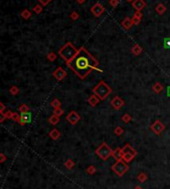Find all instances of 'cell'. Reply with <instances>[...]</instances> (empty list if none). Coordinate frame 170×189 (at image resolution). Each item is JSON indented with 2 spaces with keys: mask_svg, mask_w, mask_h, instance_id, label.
Here are the masks:
<instances>
[{
  "mask_svg": "<svg viewBox=\"0 0 170 189\" xmlns=\"http://www.w3.org/2000/svg\"><path fill=\"white\" fill-rule=\"evenodd\" d=\"M91 12H92V14L94 15L95 17H100V16H101V15L104 14V7L101 4V3L98 2V3H95V4H94L92 6Z\"/></svg>",
  "mask_w": 170,
  "mask_h": 189,
  "instance_id": "6",
  "label": "cell"
},
{
  "mask_svg": "<svg viewBox=\"0 0 170 189\" xmlns=\"http://www.w3.org/2000/svg\"><path fill=\"white\" fill-rule=\"evenodd\" d=\"M21 17L25 20H28L32 17V13H31V11L28 10V9H24V10L21 12Z\"/></svg>",
  "mask_w": 170,
  "mask_h": 189,
  "instance_id": "21",
  "label": "cell"
},
{
  "mask_svg": "<svg viewBox=\"0 0 170 189\" xmlns=\"http://www.w3.org/2000/svg\"><path fill=\"white\" fill-rule=\"evenodd\" d=\"M164 45L167 49H170V38L168 39H164Z\"/></svg>",
  "mask_w": 170,
  "mask_h": 189,
  "instance_id": "42",
  "label": "cell"
},
{
  "mask_svg": "<svg viewBox=\"0 0 170 189\" xmlns=\"http://www.w3.org/2000/svg\"><path fill=\"white\" fill-rule=\"evenodd\" d=\"M119 0H110V5L112 6V7L116 8L117 5H119Z\"/></svg>",
  "mask_w": 170,
  "mask_h": 189,
  "instance_id": "38",
  "label": "cell"
},
{
  "mask_svg": "<svg viewBox=\"0 0 170 189\" xmlns=\"http://www.w3.org/2000/svg\"><path fill=\"white\" fill-rule=\"evenodd\" d=\"M12 113L13 112H11V111H7V112H4V113H2L1 115L3 116V117H5V118H8V119H10L11 118V116H12Z\"/></svg>",
  "mask_w": 170,
  "mask_h": 189,
  "instance_id": "37",
  "label": "cell"
},
{
  "mask_svg": "<svg viewBox=\"0 0 170 189\" xmlns=\"http://www.w3.org/2000/svg\"><path fill=\"white\" fill-rule=\"evenodd\" d=\"M155 11H156L157 14L163 15V14H164L165 12H166V7H165V5L162 4V3H159V4H157L156 7H155Z\"/></svg>",
  "mask_w": 170,
  "mask_h": 189,
  "instance_id": "18",
  "label": "cell"
},
{
  "mask_svg": "<svg viewBox=\"0 0 170 189\" xmlns=\"http://www.w3.org/2000/svg\"><path fill=\"white\" fill-rule=\"evenodd\" d=\"M123 133H125V131H123V129L122 127H116V128L114 129V134L116 136H122Z\"/></svg>",
  "mask_w": 170,
  "mask_h": 189,
  "instance_id": "32",
  "label": "cell"
},
{
  "mask_svg": "<svg viewBox=\"0 0 170 189\" xmlns=\"http://www.w3.org/2000/svg\"><path fill=\"white\" fill-rule=\"evenodd\" d=\"M67 64L80 78L85 79L92 69H97L98 61L85 48H81L76 57Z\"/></svg>",
  "mask_w": 170,
  "mask_h": 189,
  "instance_id": "1",
  "label": "cell"
},
{
  "mask_svg": "<svg viewBox=\"0 0 170 189\" xmlns=\"http://www.w3.org/2000/svg\"><path fill=\"white\" fill-rule=\"evenodd\" d=\"M63 113H64V111L61 109V108H56V109H54V114L55 115H57V116H62L63 115Z\"/></svg>",
  "mask_w": 170,
  "mask_h": 189,
  "instance_id": "36",
  "label": "cell"
},
{
  "mask_svg": "<svg viewBox=\"0 0 170 189\" xmlns=\"http://www.w3.org/2000/svg\"><path fill=\"white\" fill-rule=\"evenodd\" d=\"M122 120L125 123H129L131 121V116L129 115V114H125V115L122 117Z\"/></svg>",
  "mask_w": 170,
  "mask_h": 189,
  "instance_id": "33",
  "label": "cell"
},
{
  "mask_svg": "<svg viewBox=\"0 0 170 189\" xmlns=\"http://www.w3.org/2000/svg\"><path fill=\"white\" fill-rule=\"evenodd\" d=\"M47 58H48V61H54L57 58V55H56V54H55V52H49V54L47 55Z\"/></svg>",
  "mask_w": 170,
  "mask_h": 189,
  "instance_id": "29",
  "label": "cell"
},
{
  "mask_svg": "<svg viewBox=\"0 0 170 189\" xmlns=\"http://www.w3.org/2000/svg\"><path fill=\"white\" fill-rule=\"evenodd\" d=\"M18 111H20V113H27V112H29L28 105H26V104L20 105L19 108H18Z\"/></svg>",
  "mask_w": 170,
  "mask_h": 189,
  "instance_id": "26",
  "label": "cell"
},
{
  "mask_svg": "<svg viewBox=\"0 0 170 189\" xmlns=\"http://www.w3.org/2000/svg\"><path fill=\"white\" fill-rule=\"evenodd\" d=\"M134 157H135V154H123L122 160H125L126 163H128V162H130L132 159H133Z\"/></svg>",
  "mask_w": 170,
  "mask_h": 189,
  "instance_id": "23",
  "label": "cell"
},
{
  "mask_svg": "<svg viewBox=\"0 0 170 189\" xmlns=\"http://www.w3.org/2000/svg\"><path fill=\"white\" fill-rule=\"evenodd\" d=\"M137 179L138 180H139L140 182H144V181H146V179H147V175L145 174V173H139V174H138V177H137Z\"/></svg>",
  "mask_w": 170,
  "mask_h": 189,
  "instance_id": "34",
  "label": "cell"
},
{
  "mask_svg": "<svg viewBox=\"0 0 170 189\" xmlns=\"http://www.w3.org/2000/svg\"><path fill=\"white\" fill-rule=\"evenodd\" d=\"M49 136H50V137L53 139V140L56 141V140H59V139L61 138V133H60V131H59V130L53 129L50 133H49Z\"/></svg>",
  "mask_w": 170,
  "mask_h": 189,
  "instance_id": "17",
  "label": "cell"
},
{
  "mask_svg": "<svg viewBox=\"0 0 170 189\" xmlns=\"http://www.w3.org/2000/svg\"><path fill=\"white\" fill-rule=\"evenodd\" d=\"M110 105H112L116 110H119L120 108L125 105V101H123L119 96H116V97H113V100L110 101Z\"/></svg>",
  "mask_w": 170,
  "mask_h": 189,
  "instance_id": "10",
  "label": "cell"
},
{
  "mask_svg": "<svg viewBox=\"0 0 170 189\" xmlns=\"http://www.w3.org/2000/svg\"><path fill=\"white\" fill-rule=\"evenodd\" d=\"M38 1L41 3L43 6H45V5H48L49 3L52 1V0H38Z\"/></svg>",
  "mask_w": 170,
  "mask_h": 189,
  "instance_id": "40",
  "label": "cell"
},
{
  "mask_svg": "<svg viewBox=\"0 0 170 189\" xmlns=\"http://www.w3.org/2000/svg\"><path fill=\"white\" fill-rule=\"evenodd\" d=\"M33 11L35 12L36 14H40V13H41V12L43 11V8H42V6L40 5V4H37V5L34 6Z\"/></svg>",
  "mask_w": 170,
  "mask_h": 189,
  "instance_id": "30",
  "label": "cell"
},
{
  "mask_svg": "<svg viewBox=\"0 0 170 189\" xmlns=\"http://www.w3.org/2000/svg\"><path fill=\"white\" fill-rule=\"evenodd\" d=\"M9 92H10V93L13 96H16V95L19 94V92H20L19 87H17V86H15V85L11 86V88L9 89Z\"/></svg>",
  "mask_w": 170,
  "mask_h": 189,
  "instance_id": "25",
  "label": "cell"
},
{
  "mask_svg": "<svg viewBox=\"0 0 170 189\" xmlns=\"http://www.w3.org/2000/svg\"><path fill=\"white\" fill-rule=\"evenodd\" d=\"M0 106H1V110H0V113H4L5 112V106H4V104H3L2 103V102H1V103H0Z\"/></svg>",
  "mask_w": 170,
  "mask_h": 189,
  "instance_id": "43",
  "label": "cell"
},
{
  "mask_svg": "<svg viewBox=\"0 0 170 189\" xmlns=\"http://www.w3.org/2000/svg\"><path fill=\"white\" fill-rule=\"evenodd\" d=\"M152 89H153V91L155 92V93H160L162 90H163V85L161 84V83H159V82H155L153 84L152 86Z\"/></svg>",
  "mask_w": 170,
  "mask_h": 189,
  "instance_id": "20",
  "label": "cell"
},
{
  "mask_svg": "<svg viewBox=\"0 0 170 189\" xmlns=\"http://www.w3.org/2000/svg\"><path fill=\"white\" fill-rule=\"evenodd\" d=\"M112 91H113L112 88H110V86L104 81V80L100 81L94 88H92V92H94V94L97 95L101 100H104L107 96L112 93Z\"/></svg>",
  "mask_w": 170,
  "mask_h": 189,
  "instance_id": "3",
  "label": "cell"
},
{
  "mask_svg": "<svg viewBox=\"0 0 170 189\" xmlns=\"http://www.w3.org/2000/svg\"><path fill=\"white\" fill-rule=\"evenodd\" d=\"M128 1H133V0H128Z\"/></svg>",
  "mask_w": 170,
  "mask_h": 189,
  "instance_id": "48",
  "label": "cell"
},
{
  "mask_svg": "<svg viewBox=\"0 0 170 189\" xmlns=\"http://www.w3.org/2000/svg\"><path fill=\"white\" fill-rule=\"evenodd\" d=\"M74 165H75V162H74L72 159H68V160H66V162H65V166H66L68 169L73 168Z\"/></svg>",
  "mask_w": 170,
  "mask_h": 189,
  "instance_id": "28",
  "label": "cell"
},
{
  "mask_svg": "<svg viewBox=\"0 0 170 189\" xmlns=\"http://www.w3.org/2000/svg\"><path fill=\"white\" fill-rule=\"evenodd\" d=\"M0 157H1V159H0V162H5V159H6V157L4 156V154H0Z\"/></svg>",
  "mask_w": 170,
  "mask_h": 189,
  "instance_id": "44",
  "label": "cell"
},
{
  "mask_svg": "<svg viewBox=\"0 0 170 189\" xmlns=\"http://www.w3.org/2000/svg\"><path fill=\"white\" fill-rule=\"evenodd\" d=\"M14 121V122H18L19 123L20 122V119H21V115H19V113H16V112H13L12 113V116H11V118Z\"/></svg>",
  "mask_w": 170,
  "mask_h": 189,
  "instance_id": "27",
  "label": "cell"
},
{
  "mask_svg": "<svg viewBox=\"0 0 170 189\" xmlns=\"http://www.w3.org/2000/svg\"><path fill=\"white\" fill-rule=\"evenodd\" d=\"M112 169L113 170V172L116 173V175L122 176L128 170V165H126V162L122 159L116 160V162L113 163V165L112 166Z\"/></svg>",
  "mask_w": 170,
  "mask_h": 189,
  "instance_id": "5",
  "label": "cell"
},
{
  "mask_svg": "<svg viewBox=\"0 0 170 189\" xmlns=\"http://www.w3.org/2000/svg\"><path fill=\"white\" fill-rule=\"evenodd\" d=\"M61 105H62L61 101L57 98H55L54 100H52V102H51V106L53 107L54 109H56V108H61Z\"/></svg>",
  "mask_w": 170,
  "mask_h": 189,
  "instance_id": "24",
  "label": "cell"
},
{
  "mask_svg": "<svg viewBox=\"0 0 170 189\" xmlns=\"http://www.w3.org/2000/svg\"><path fill=\"white\" fill-rule=\"evenodd\" d=\"M133 16L139 18V19H142V16H143V15H142L141 11H135V13L133 14Z\"/></svg>",
  "mask_w": 170,
  "mask_h": 189,
  "instance_id": "41",
  "label": "cell"
},
{
  "mask_svg": "<svg viewBox=\"0 0 170 189\" xmlns=\"http://www.w3.org/2000/svg\"><path fill=\"white\" fill-rule=\"evenodd\" d=\"M78 52L79 49H77L72 43L68 42L66 45L63 46V47L59 49V55H61V58H63V60L66 61L67 63H69L70 61L76 57Z\"/></svg>",
  "mask_w": 170,
  "mask_h": 189,
  "instance_id": "2",
  "label": "cell"
},
{
  "mask_svg": "<svg viewBox=\"0 0 170 189\" xmlns=\"http://www.w3.org/2000/svg\"><path fill=\"white\" fill-rule=\"evenodd\" d=\"M150 129L152 130V131L155 133L156 135H160L161 133L164 131V129H165V126L163 125V124L160 122L159 120H156L155 122H154L152 125H151L150 127Z\"/></svg>",
  "mask_w": 170,
  "mask_h": 189,
  "instance_id": "7",
  "label": "cell"
},
{
  "mask_svg": "<svg viewBox=\"0 0 170 189\" xmlns=\"http://www.w3.org/2000/svg\"><path fill=\"white\" fill-rule=\"evenodd\" d=\"M120 24H122V26L125 30H129L132 27V25H133L131 18H129V17H125V19L122 21V23Z\"/></svg>",
  "mask_w": 170,
  "mask_h": 189,
  "instance_id": "13",
  "label": "cell"
},
{
  "mask_svg": "<svg viewBox=\"0 0 170 189\" xmlns=\"http://www.w3.org/2000/svg\"><path fill=\"white\" fill-rule=\"evenodd\" d=\"M66 119L70 124H72V125H76V124L80 121V119H81V117H80V115L76 112V111H72V112H70L67 115Z\"/></svg>",
  "mask_w": 170,
  "mask_h": 189,
  "instance_id": "8",
  "label": "cell"
},
{
  "mask_svg": "<svg viewBox=\"0 0 170 189\" xmlns=\"http://www.w3.org/2000/svg\"><path fill=\"white\" fill-rule=\"evenodd\" d=\"M131 52L134 55H140L141 52H142V48L140 47L138 44H135L133 47H132L131 49Z\"/></svg>",
  "mask_w": 170,
  "mask_h": 189,
  "instance_id": "19",
  "label": "cell"
},
{
  "mask_svg": "<svg viewBox=\"0 0 170 189\" xmlns=\"http://www.w3.org/2000/svg\"><path fill=\"white\" fill-rule=\"evenodd\" d=\"M53 76L57 80H59V81H61V80H63L65 77L67 76V72H66V70L63 69V67L59 66L56 70L53 71Z\"/></svg>",
  "mask_w": 170,
  "mask_h": 189,
  "instance_id": "9",
  "label": "cell"
},
{
  "mask_svg": "<svg viewBox=\"0 0 170 189\" xmlns=\"http://www.w3.org/2000/svg\"><path fill=\"white\" fill-rule=\"evenodd\" d=\"M100 100H101V99L98 98L97 95H95V94H92V95H91V96L89 97L88 102H89V104H91V106L95 107V106H97V105H98V103L100 102Z\"/></svg>",
  "mask_w": 170,
  "mask_h": 189,
  "instance_id": "15",
  "label": "cell"
},
{
  "mask_svg": "<svg viewBox=\"0 0 170 189\" xmlns=\"http://www.w3.org/2000/svg\"><path fill=\"white\" fill-rule=\"evenodd\" d=\"M77 2H78L79 4H84L86 2V0H77Z\"/></svg>",
  "mask_w": 170,
  "mask_h": 189,
  "instance_id": "45",
  "label": "cell"
},
{
  "mask_svg": "<svg viewBox=\"0 0 170 189\" xmlns=\"http://www.w3.org/2000/svg\"><path fill=\"white\" fill-rule=\"evenodd\" d=\"M113 157L116 160H122L123 159V151H122V148H116V150L113 151Z\"/></svg>",
  "mask_w": 170,
  "mask_h": 189,
  "instance_id": "14",
  "label": "cell"
},
{
  "mask_svg": "<svg viewBox=\"0 0 170 189\" xmlns=\"http://www.w3.org/2000/svg\"><path fill=\"white\" fill-rule=\"evenodd\" d=\"M95 171H97V169H95V167L94 165H89L88 168H86V172H88L89 174H94Z\"/></svg>",
  "mask_w": 170,
  "mask_h": 189,
  "instance_id": "35",
  "label": "cell"
},
{
  "mask_svg": "<svg viewBox=\"0 0 170 189\" xmlns=\"http://www.w3.org/2000/svg\"><path fill=\"white\" fill-rule=\"evenodd\" d=\"M168 94L170 95V88H169V92H168Z\"/></svg>",
  "mask_w": 170,
  "mask_h": 189,
  "instance_id": "47",
  "label": "cell"
},
{
  "mask_svg": "<svg viewBox=\"0 0 170 189\" xmlns=\"http://www.w3.org/2000/svg\"><path fill=\"white\" fill-rule=\"evenodd\" d=\"M134 189H142V188H141L140 186H135V187H134Z\"/></svg>",
  "mask_w": 170,
  "mask_h": 189,
  "instance_id": "46",
  "label": "cell"
},
{
  "mask_svg": "<svg viewBox=\"0 0 170 189\" xmlns=\"http://www.w3.org/2000/svg\"><path fill=\"white\" fill-rule=\"evenodd\" d=\"M131 6L135 11H141L142 9L146 7V2L144 0H133L131 2Z\"/></svg>",
  "mask_w": 170,
  "mask_h": 189,
  "instance_id": "11",
  "label": "cell"
},
{
  "mask_svg": "<svg viewBox=\"0 0 170 189\" xmlns=\"http://www.w3.org/2000/svg\"><path fill=\"white\" fill-rule=\"evenodd\" d=\"M122 150L123 151V154H133L136 156V151H135L134 148H132L129 144L125 145V147L122 148Z\"/></svg>",
  "mask_w": 170,
  "mask_h": 189,
  "instance_id": "16",
  "label": "cell"
},
{
  "mask_svg": "<svg viewBox=\"0 0 170 189\" xmlns=\"http://www.w3.org/2000/svg\"><path fill=\"white\" fill-rule=\"evenodd\" d=\"M113 151L107 145V142H103V144L95 150V154L103 160H107L110 156H113Z\"/></svg>",
  "mask_w": 170,
  "mask_h": 189,
  "instance_id": "4",
  "label": "cell"
},
{
  "mask_svg": "<svg viewBox=\"0 0 170 189\" xmlns=\"http://www.w3.org/2000/svg\"><path fill=\"white\" fill-rule=\"evenodd\" d=\"M70 18L72 20H74V21H76V20H78L79 18H80V15H79V13L77 11H73L72 13L70 14Z\"/></svg>",
  "mask_w": 170,
  "mask_h": 189,
  "instance_id": "31",
  "label": "cell"
},
{
  "mask_svg": "<svg viewBox=\"0 0 170 189\" xmlns=\"http://www.w3.org/2000/svg\"><path fill=\"white\" fill-rule=\"evenodd\" d=\"M31 120H32V115H31L30 112L27 113H21V119H20V125H25L27 123H30Z\"/></svg>",
  "mask_w": 170,
  "mask_h": 189,
  "instance_id": "12",
  "label": "cell"
},
{
  "mask_svg": "<svg viewBox=\"0 0 170 189\" xmlns=\"http://www.w3.org/2000/svg\"><path fill=\"white\" fill-rule=\"evenodd\" d=\"M59 122H60V117L57 116V115H55V114H53V115H52L50 118H49V123L52 124L53 126L57 125Z\"/></svg>",
  "mask_w": 170,
  "mask_h": 189,
  "instance_id": "22",
  "label": "cell"
},
{
  "mask_svg": "<svg viewBox=\"0 0 170 189\" xmlns=\"http://www.w3.org/2000/svg\"><path fill=\"white\" fill-rule=\"evenodd\" d=\"M131 20H132V23H133V25H138V24L140 23V21H141V19H139V18H137V17H135V16L132 17Z\"/></svg>",
  "mask_w": 170,
  "mask_h": 189,
  "instance_id": "39",
  "label": "cell"
}]
</instances>
